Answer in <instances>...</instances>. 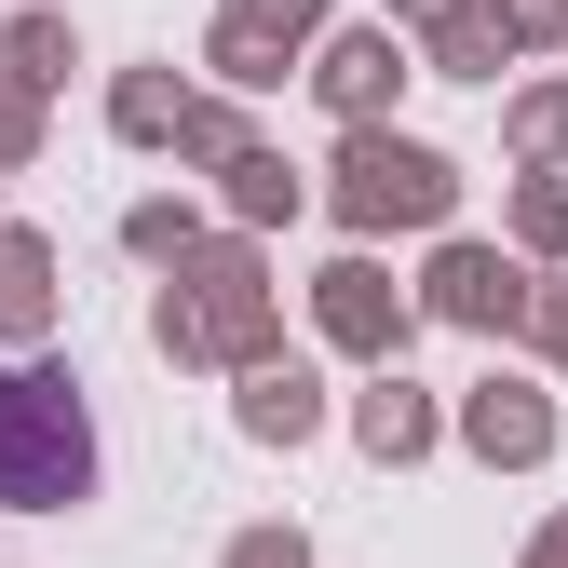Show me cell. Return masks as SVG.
<instances>
[{"label":"cell","instance_id":"6da1fadb","mask_svg":"<svg viewBox=\"0 0 568 568\" xmlns=\"http://www.w3.org/2000/svg\"><path fill=\"white\" fill-rule=\"evenodd\" d=\"M82 487V406L54 379H0V501H68Z\"/></svg>","mask_w":568,"mask_h":568}]
</instances>
